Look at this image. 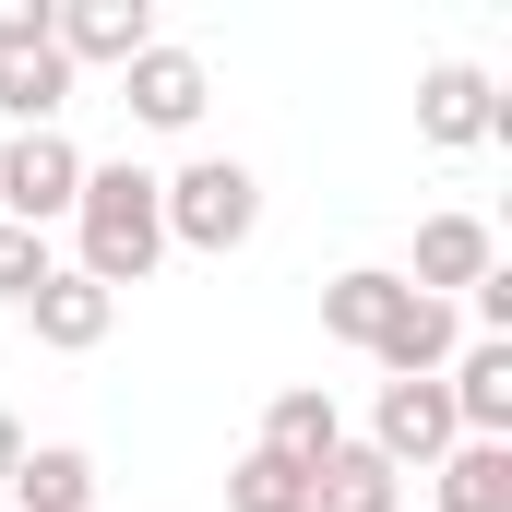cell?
<instances>
[{"label": "cell", "instance_id": "cell-1", "mask_svg": "<svg viewBox=\"0 0 512 512\" xmlns=\"http://www.w3.org/2000/svg\"><path fill=\"white\" fill-rule=\"evenodd\" d=\"M167 262V191H155V167H84V203H72V274H96L108 298L143 286Z\"/></svg>", "mask_w": 512, "mask_h": 512}, {"label": "cell", "instance_id": "cell-2", "mask_svg": "<svg viewBox=\"0 0 512 512\" xmlns=\"http://www.w3.org/2000/svg\"><path fill=\"white\" fill-rule=\"evenodd\" d=\"M167 191V251H251L262 239V179L239 167V155H191L179 179H155Z\"/></svg>", "mask_w": 512, "mask_h": 512}, {"label": "cell", "instance_id": "cell-3", "mask_svg": "<svg viewBox=\"0 0 512 512\" xmlns=\"http://www.w3.org/2000/svg\"><path fill=\"white\" fill-rule=\"evenodd\" d=\"M72 203H84V143L72 131H12L0 143V215L12 227H72Z\"/></svg>", "mask_w": 512, "mask_h": 512}, {"label": "cell", "instance_id": "cell-4", "mask_svg": "<svg viewBox=\"0 0 512 512\" xmlns=\"http://www.w3.org/2000/svg\"><path fill=\"white\" fill-rule=\"evenodd\" d=\"M417 143H429V155L501 143V84H489L477 60H429V72H417Z\"/></svg>", "mask_w": 512, "mask_h": 512}, {"label": "cell", "instance_id": "cell-5", "mask_svg": "<svg viewBox=\"0 0 512 512\" xmlns=\"http://www.w3.org/2000/svg\"><path fill=\"white\" fill-rule=\"evenodd\" d=\"M453 441H465V429H453V393H441V382H382V405H370V453H382L393 477H429Z\"/></svg>", "mask_w": 512, "mask_h": 512}, {"label": "cell", "instance_id": "cell-6", "mask_svg": "<svg viewBox=\"0 0 512 512\" xmlns=\"http://www.w3.org/2000/svg\"><path fill=\"white\" fill-rule=\"evenodd\" d=\"M120 108H131L143 131H203V108H215V72H203V48H167V36H155V48L120 72Z\"/></svg>", "mask_w": 512, "mask_h": 512}, {"label": "cell", "instance_id": "cell-7", "mask_svg": "<svg viewBox=\"0 0 512 512\" xmlns=\"http://www.w3.org/2000/svg\"><path fill=\"white\" fill-rule=\"evenodd\" d=\"M48 48L84 72V60H108V72H131L143 48H155V0H60L48 12Z\"/></svg>", "mask_w": 512, "mask_h": 512}, {"label": "cell", "instance_id": "cell-8", "mask_svg": "<svg viewBox=\"0 0 512 512\" xmlns=\"http://www.w3.org/2000/svg\"><path fill=\"white\" fill-rule=\"evenodd\" d=\"M370 358H382V382H441V370L465 358V310H453V298H417V286H405V310L382 322V346H370Z\"/></svg>", "mask_w": 512, "mask_h": 512}, {"label": "cell", "instance_id": "cell-9", "mask_svg": "<svg viewBox=\"0 0 512 512\" xmlns=\"http://www.w3.org/2000/svg\"><path fill=\"white\" fill-rule=\"evenodd\" d=\"M24 322H36V346H60V358H96V346H108V322H120V298H108L96 274H72V262H60V274L24 298Z\"/></svg>", "mask_w": 512, "mask_h": 512}, {"label": "cell", "instance_id": "cell-10", "mask_svg": "<svg viewBox=\"0 0 512 512\" xmlns=\"http://www.w3.org/2000/svg\"><path fill=\"white\" fill-rule=\"evenodd\" d=\"M441 393H453V429L465 441H512V346L465 334V358L441 370Z\"/></svg>", "mask_w": 512, "mask_h": 512}, {"label": "cell", "instance_id": "cell-11", "mask_svg": "<svg viewBox=\"0 0 512 512\" xmlns=\"http://www.w3.org/2000/svg\"><path fill=\"white\" fill-rule=\"evenodd\" d=\"M477 274H501V239H489L477 215H429V227H417V274H405L417 298H465Z\"/></svg>", "mask_w": 512, "mask_h": 512}, {"label": "cell", "instance_id": "cell-12", "mask_svg": "<svg viewBox=\"0 0 512 512\" xmlns=\"http://www.w3.org/2000/svg\"><path fill=\"white\" fill-rule=\"evenodd\" d=\"M12 512H96V453L84 441H24V465H12Z\"/></svg>", "mask_w": 512, "mask_h": 512}, {"label": "cell", "instance_id": "cell-13", "mask_svg": "<svg viewBox=\"0 0 512 512\" xmlns=\"http://www.w3.org/2000/svg\"><path fill=\"white\" fill-rule=\"evenodd\" d=\"M310 512H405V477H393L370 441H334L310 465Z\"/></svg>", "mask_w": 512, "mask_h": 512}, {"label": "cell", "instance_id": "cell-14", "mask_svg": "<svg viewBox=\"0 0 512 512\" xmlns=\"http://www.w3.org/2000/svg\"><path fill=\"white\" fill-rule=\"evenodd\" d=\"M429 512H512V441H453L429 465Z\"/></svg>", "mask_w": 512, "mask_h": 512}, {"label": "cell", "instance_id": "cell-15", "mask_svg": "<svg viewBox=\"0 0 512 512\" xmlns=\"http://www.w3.org/2000/svg\"><path fill=\"white\" fill-rule=\"evenodd\" d=\"M393 310H405V274H382V262H358V274H334V286H322V334H334V346H358V358L382 346Z\"/></svg>", "mask_w": 512, "mask_h": 512}, {"label": "cell", "instance_id": "cell-16", "mask_svg": "<svg viewBox=\"0 0 512 512\" xmlns=\"http://www.w3.org/2000/svg\"><path fill=\"white\" fill-rule=\"evenodd\" d=\"M346 441V417H334V393L322 382H286L274 405H262V453H286V465H322Z\"/></svg>", "mask_w": 512, "mask_h": 512}, {"label": "cell", "instance_id": "cell-17", "mask_svg": "<svg viewBox=\"0 0 512 512\" xmlns=\"http://www.w3.org/2000/svg\"><path fill=\"white\" fill-rule=\"evenodd\" d=\"M60 108H72V60H60V48L0 60V120L12 131H60Z\"/></svg>", "mask_w": 512, "mask_h": 512}, {"label": "cell", "instance_id": "cell-18", "mask_svg": "<svg viewBox=\"0 0 512 512\" xmlns=\"http://www.w3.org/2000/svg\"><path fill=\"white\" fill-rule=\"evenodd\" d=\"M227 512H310V465H286V453H239L227 465Z\"/></svg>", "mask_w": 512, "mask_h": 512}, {"label": "cell", "instance_id": "cell-19", "mask_svg": "<svg viewBox=\"0 0 512 512\" xmlns=\"http://www.w3.org/2000/svg\"><path fill=\"white\" fill-rule=\"evenodd\" d=\"M48 274H60V262H48V239H36V227H12V215H0V310H24V298H36V286H48Z\"/></svg>", "mask_w": 512, "mask_h": 512}, {"label": "cell", "instance_id": "cell-20", "mask_svg": "<svg viewBox=\"0 0 512 512\" xmlns=\"http://www.w3.org/2000/svg\"><path fill=\"white\" fill-rule=\"evenodd\" d=\"M48 12H60V0H0V60H24V48H48Z\"/></svg>", "mask_w": 512, "mask_h": 512}, {"label": "cell", "instance_id": "cell-21", "mask_svg": "<svg viewBox=\"0 0 512 512\" xmlns=\"http://www.w3.org/2000/svg\"><path fill=\"white\" fill-rule=\"evenodd\" d=\"M12 465H24V417L0 405V489H12Z\"/></svg>", "mask_w": 512, "mask_h": 512}]
</instances>
